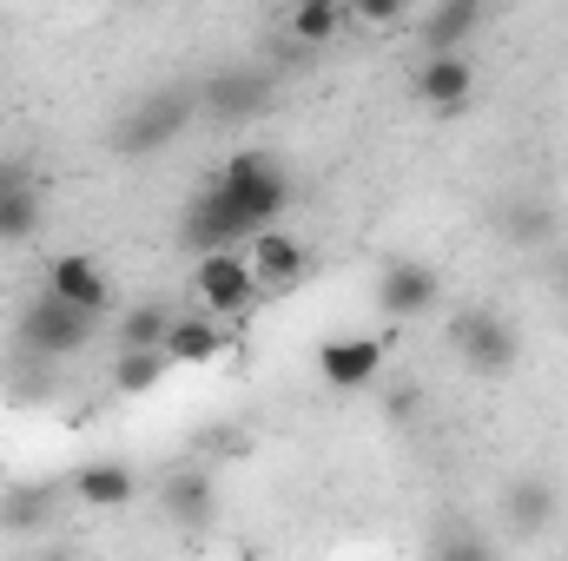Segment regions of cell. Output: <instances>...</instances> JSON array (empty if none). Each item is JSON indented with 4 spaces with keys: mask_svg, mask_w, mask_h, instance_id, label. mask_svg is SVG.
<instances>
[{
    "mask_svg": "<svg viewBox=\"0 0 568 561\" xmlns=\"http://www.w3.org/2000/svg\"><path fill=\"white\" fill-rule=\"evenodd\" d=\"M351 13L344 7H331V0H297L291 7V33L304 40V47H324V40H337V27H344Z\"/></svg>",
    "mask_w": 568,
    "mask_h": 561,
    "instance_id": "19",
    "label": "cell"
},
{
    "mask_svg": "<svg viewBox=\"0 0 568 561\" xmlns=\"http://www.w3.org/2000/svg\"><path fill=\"white\" fill-rule=\"evenodd\" d=\"M47 218V192L27 178V165L0 159V245H27Z\"/></svg>",
    "mask_w": 568,
    "mask_h": 561,
    "instance_id": "11",
    "label": "cell"
},
{
    "mask_svg": "<svg viewBox=\"0 0 568 561\" xmlns=\"http://www.w3.org/2000/svg\"><path fill=\"white\" fill-rule=\"evenodd\" d=\"M503 232H509V245H542V238L556 232V218H549V205H536V198H509V205H503Z\"/></svg>",
    "mask_w": 568,
    "mask_h": 561,
    "instance_id": "21",
    "label": "cell"
},
{
    "mask_svg": "<svg viewBox=\"0 0 568 561\" xmlns=\"http://www.w3.org/2000/svg\"><path fill=\"white\" fill-rule=\"evenodd\" d=\"M165 324H172V304H159V297H140V304H126V317H120V344H165Z\"/></svg>",
    "mask_w": 568,
    "mask_h": 561,
    "instance_id": "20",
    "label": "cell"
},
{
    "mask_svg": "<svg viewBox=\"0 0 568 561\" xmlns=\"http://www.w3.org/2000/svg\"><path fill=\"white\" fill-rule=\"evenodd\" d=\"M404 7H410V0H344V13H351V20H364V27H397V20H404Z\"/></svg>",
    "mask_w": 568,
    "mask_h": 561,
    "instance_id": "24",
    "label": "cell"
},
{
    "mask_svg": "<svg viewBox=\"0 0 568 561\" xmlns=\"http://www.w3.org/2000/svg\"><path fill=\"white\" fill-rule=\"evenodd\" d=\"M331 7H344V0H331Z\"/></svg>",
    "mask_w": 568,
    "mask_h": 561,
    "instance_id": "26",
    "label": "cell"
},
{
    "mask_svg": "<svg viewBox=\"0 0 568 561\" xmlns=\"http://www.w3.org/2000/svg\"><path fill=\"white\" fill-rule=\"evenodd\" d=\"M212 185H219V192H225V198L252 218V232L278 225L284 205H291V172H284L265 145H239V152L212 172Z\"/></svg>",
    "mask_w": 568,
    "mask_h": 561,
    "instance_id": "1",
    "label": "cell"
},
{
    "mask_svg": "<svg viewBox=\"0 0 568 561\" xmlns=\"http://www.w3.org/2000/svg\"><path fill=\"white\" fill-rule=\"evenodd\" d=\"M93 330H100V317L80 310V304H67L60 290H40V297L20 310V344H27L33 357H73V350L93 344Z\"/></svg>",
    "mask_w": 568,
    "mask_h": 561,
    "instance_id": "4",
    "label": "cell"
},
{
    "mask_svg": "<svg viewBox=\"0 0 568 561\" xmlns=\"http://www.w3.org/2000/svg\"><path fill=\"white\" fill-rule=\"evenodd\" d=\"M377 304H384V317H424V310H436L443 304L436 265H424V258H390L377 272Z\"/></svg>",
    "mask_w": 568,
    "mask_h": 561,
    "instance_id": "9",
    "label": "cell"
},
{
    "mask_svg": "<svg viewBox=\"0 0 568 561\" xmlns=\"http://www.w3.org/2000/svg\"><path fill=\"white\" fill-rule=\"evenodd\" d=\"M192 297H199V310H212V317H239V310H252V304H258V284H252V258H245V245L199 252V258H192Z\"/></svg>",
    "mask_w": 568,
    "mask_h": 561,
    "instance_id": "6",
    "label": "cell"
},
{
    "mask_svg": "<svg viewBox=\"0 0 568 561\" xmlns=\"http://www.w3.org/2000/svg\"><path fill=\"white\" fill-rule=\"evenodd\" d=\"M449 350H456V364L476 370V377H509L516 357H523V337H516V324H509L503 310L469 304V310L449 317Z\"/></svg>",
    "mask_w": 568,
    "mask_h": 561,
    "instance_id": "2",
    "label": "cell"
},
{
    "mask_svg": "<svg viewBox=\"0 0 568 561\" xmlns=\"http://www.w3.org/2000/svg\"><path fill=\"white\" fill-rule=\"evenodd\" d=\"M165 370H172L165 350H152V344H120V357H113V390H120V397H145V390H159Z\"/></svg>",
    "mask_w": 568,
    "mask_h": 561,
    "instance_id": "16",
    "label": "cell"
},
{
    "mask_svg": "<svg viewBox=\"0 0 568 561\" xmlns=\"http://www.w3.org/2000/svg\"><path fill=\"white\" fill-rule=\"evenodd\" d=\"M0 489H7V456H0Z\"/></svg>",
    "mask_w": 568,
    "mask_h": 561,
    "instance_id": "25",
    "label": "cell"
},
{
    "mask_svg": "<svg viewBox=\"0 0 568 561\" xmlns=\"http://www.w3.org/2000/svg\"><path fill=\"white\" fill-rule=\"evenodd\" d=\"M192 106H199V93H185V86L145 93L140 106H133V113L113 126V152H120V159H152V152H165V145L185 133Z\"/></svg>",
    "mask_w": 568,
    "mask_h": 561,
    "instance_id": "3",
    "label": "cell"
},
{
    "mask_svg": "<svg viewBox=\"0 0 568 561\" xmlns=\"http://www.w3.org/2000/svg\"><path fill=\"white\" fill-rule=\"evenodd\" d=\"M205 502H212V496H205L199 476H172V482H165V509H172V516H179V509H185V516H205Z\"/></svg>",
    "mask_w": 568,
    "mask_h": 561,
    "instance_id": "23",
    "label": "cell"
},
{
    "mask_svg": "<svg viewBox=\"0 0 568 561\" xmlns=\"http://www.w3.org/2000/svg\"><path fill=\"white\" fill-rule=\"evenodd\" d=\"M258 232H252V218L219 192V185H199L192 198H185V212H179V252H225V245H252Z\"/></svg>",
    "mask_w": 568,
    "mask_h": 561,
    "instance_id": "5",
    "label": "cell"
},
{
    "mask_svg": "<svg viewBox=\"0 0 568 561\" xmlns=\"http://www.w3.org/2000/svg\"><path fill=\"white\" fill-rule=\"evenodd\" d=\"M159 350L172 364H185V370H205V364H219L232 350V337H225V317H212V310H172Z\"/></svg>",
    "mask_w": 568,
    "mask_h": 561,
    "instance_id": "10",
    "label": "cell"
},
{
    "mask_svg": "<svg viewBox=\"0 0 568 561\" xmlns=\"http://www.w3.org/2000/svg\"><path fill=\"white\" fill-rule=\"evenodd\" d=\"M73 496H80V509L113 516V509H133L140 502V476L126 462H80L73 469Z\"/></svg>",
    "mask_w": 568,
    "mask_h": 561,
    "instance_id": "14",
    "label": "cell"
},
{
    "mask_svg": "<svg viewBox=\"0 0 568 561\" xmlns=\"http://www.w3.org/2000/svg\"><path fill=\"white\" fill-rule=\"evenodd\" d=\"M384 350H390V337H331L324 350H317V377L331 384V390H371L377 377H384Z\"/></svg>",
    "mask_w": 568,
    "mask_h": 561,
    "instance_id": "8",
    "label": "cell"
},
{
    "mask_svg": "<svg viewBox=\"0 0 568 561\" xmlns=\"http://www.w3.org/2000/svg\"><path fill=\"white\" fill-rule=\"evenodd\" d=\"M199 106L219 113V120H252V113L272 106V86H265V73H219V80L199 86Z\"/></svg>",
    "mask_w": 568,
    "mask_h": 561,
    "instance_id": "15",
    "label": "cell"
},
{
    "mask_svg": "<svg viewBox=\"0 0 568 561\" xmlns=\"http://www.w3.org/2000/svg\"><path fill=\"white\" fill-rule=\"evenodd\" d=\"M509 516H516V529H523V536H536V529L556 516V482H542V476L516 482V489H509Z\"/></svg>",
    "mask_w": 568,
    "mask_h": 561,
    "instance_id": "18",
    "label": "cell"
},
{
    "mask_svg": "<svg viewBox=\"0 0 568 561\" xmlns=\"http://www.w3.org/2000/svg\"><path fill=\"white\" fill-rule=\"evenodd\" d=\"M476 20H483L476 0H449V7H436V13L424 20V53H463V40L476 33Z\"/></svg>",
    "mask_w": 568,
    "mask_h": 561,
    "instance_id": "17",
    "label": "cell"
},
{
    "mask_svg": "<svg viewBox=\"0 0 568 561\" xmlns=\"http://www.w3.org/2000/svg\"><path fill=\"white\" fill-rule=\"evenodd\" d=\"M476 7H489V0H476Z\"/></svg>",
    "mask_w": 568,
    "mask_h": 561,
    "instance_id": "27",
    "label": "cell"
},
{
    "mask_svg": "<svg viewBox=\"0 0 568 561\" xmlns=\"http://www.w3.org/2000/svg\"><path fill=\"white\" fill-rule=\"evenodd\" d=\"M47 489H0V529H33L47 516Z\"/></svg>",
    "mask_w": 568,
    "mask_h": 561,
    "instance_id": "22",
    "label": "cell"
},
{
    "mask_svg": "<svg viewBox=\"0 0 568 561\" xmlns=\"http://www.w3.org/2000/svg\"><path fill=\"white\" fill-rule=\"evenodd\" d=\"M469 86H476V73H469L463 53H424V67H417V100H424L429 113H463V106H469Z\"/></svg>",
    "mask_w": 568,
    "mask_h": 561,
    "instance_id": "13",
    "label": "cell"
},
{
    "mask_svg": "<svg viewBox=\"0 0 568 561\" xmlns=\"http://www.w3.org/2000/svg\"><path fill=\"white\" fill-rule=\"evenodd\" d=\"M47 290H60L67 304H80V310H93V317L113 310V284H106V272H100L87 252H60V258L47 265Z\"/></svg>",
    "mask_w": 568,
    "mask_h": 561,
    "instance_id": "12",
    "label": "cell"
},
{
    "mask_svg": "<svg viewBox=\"0 0 568 561\" xmlns=\"http://www.w3.org/2000/svg\"><path fill=\"white\" fill-rule=\"evenodd\" d=\"M245 258H252V284H258V304H278V297H291L297 284H304V245L291 238V232H278V225H265L252 245H245Z\"/></svg>",
    "mask_w": 568,
    "mask_h": 561,
    "instance_id": "7",
    "label": "cell"
}]
</instances>
